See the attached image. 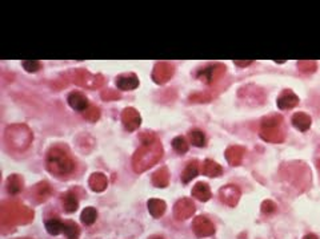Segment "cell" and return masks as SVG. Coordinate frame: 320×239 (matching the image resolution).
I'll use <instances>...</instances> for the list:
<instances>
[{"label": "cell", "instance_id": "6da1fadb", "mask_svg": "<svg viewBox=\"0 0 320 239\" xmlns=\"http://www.w3.org/2000/svg\"><path fill=\"white\" fill-rule=\"evenodd\" d=\"M141 146L135 152L132 158V168L136 173H143L151 166L156 165L163 157V146L157 137L149 132L140 136Z\"/></svg>", "mask_w": 320, "mask_h": 239}, {"label": "cell", "instance_id": "7a4b0ae2", "mask_svg": "<svg viewBox=\"0 0 320 239\" xmlns=\"http://www.w3.org/2000/svg\"><path fill=\"white\" fill-rule=\"evenodd\" d=\"M46 165L50 173L56 177H64L67 174L72 173L75 164L70 156L67 154L62 148H52L46 157Z\"/></svg>", "mask_w": 320, "mask_h": 239}, {"label": "cell", "instance_id": "3957f363", "mask_svg": "<svg viewBox=\"0 0 320 239\" xmlns=\"http://www.w3.org/2000/svg\"><path fill=\"white\" fill-rule=\"evenodd\" d=\"M32 132L30 128L23 124H16L7 128L6 130V140L11 149L16 152L26 150L32 142Z\"/></svg>", "mask_w": 320, "mask_h": 239}, {"label": "cell", "instance_id": "277c9868", "mask_svg": "<svg viewBox=\"0 0 320 239\" xmlns=\"http://www.w3.org/2000/svg\"><path fill=\"white\" fill-rule=\"evenodd\" d=\"M34 212L28 210L26 206L18 204H3L2 208V220L3 224H27L32 220Z\"/></svg>", "mask_w": 320, "mask_h": 239}, {"label": "cell", "instance_id": "5b68a950", "mask_svg": "<svg viewBox=\"0 0 320 239\" xmlns=\"http://www.w3.org/2000/svg\"><path fill=\"white\" fill-rule=\"evenodd\" d=\"M74 82L83 88L98 89L104 84L102 74H92L86 70H76L74 72Z\"/></svg>", "mask_w": 320, "mask_h": 239}, {"label": "cell", "instance_id": "8992f818", "mask_svg": "<svg viewBox=\"0 0 320 239\" xmlns=\"http://www.w3.org/2000/svg\"><path fill=\"white\" fill-rule=\"evenodd\" d=\"M174 66L167 62H159L155 64L152 70V80L156 84H166L174 76Z\"/></svg>", "mask_w": 320, "mask_h": 239}, {"label": "cell", "instance_id": "52a82bcc", "mask_svg": "<svg viewBox=\"0 0 320 239\" xmlns=\"http://www.w3.org/2000/svg\"><path fill=\"white\" fill-rule=\"evenodd\" d=\"M240 189L236 185H226L219 190V197L223 204H226L230 208H235L240 200Z\"/></svg>", "mask_w": 320, "mask_h": 239}, {"label": "cell", "instance_id": "ba28073f", "mask_svg": "<svg viewBox=\"0 0 320 239\" xmlns=\"http://www.w3.org/2000/svg\"><path fill=\"white\" fill-rule=\"evenodd\" d=\"M192 230L199 238H206L215 234V226L206 216H196L192 222Z\"/></svg>", "mask_w": 320, "mask_h": 239}, {"label": "cell", "instance_id": "9c48e42d", "mask_svg": "<svg viewBox=\"0 0 320 239\" xmlns=\"http://www.w3.org/2000/svg\"><path fill=\"white\" fill-rule=\"evenodd\" d=\"M224 72H226V66H220V64H215V66H206L203 70H200L198 76L206 84H212V82L222 78Z\"/></svg>", "mask_w": 320, "mask_h": 239}, {"label": "cell", "instance_id": "30bf717a", "mask_svg": "<svg viewBox=\"0 0 320 239\" xmlns=\"http://www.w3.org/2000/svg\"><path fill=\"white\" fill-rule=\"evenodd\" d=\"M123 125L128 132H135L141 124V117L135 108H125L121 113Z\"/></svg>", "mask_w": 320, "mask_h": 239}, {"label": "cell", "instance_id": "8fae6325", "mask_svg": "<svg viewBox=\"0 0 320 239\" xmlns=\"http://www.w3.org/2000/svg\"><path fill=\"white\" fill-rule=\"evenodd\" d=\"M174 214L178 220H188L195 214V204L191 200L183 198L176 202L175 208H174Z\"/></svg>", "mask_w": 320, "mask_h": 239}, {"label": "cell", "instance_id": "7c38bea8", "mask_svg": "<svg viewBox=\"0 0 320 239\" xmlns=\"http://www.w3.org/2000/svg\"><path fill=\"white\" fill-rule=\"evenodd\" d=\"M277 108L284 110V109H292L299 104V97L289 89H285L280 93V96L277 97Z\"/></svg>", "mask_w": 320, "mask_h": 239}, {"label": "cell", "instance_id": "4fadbf2b", "mask_svg": "<svg viewBox=\"0 0 320 239\" xmlns=\"http://www.w3.org/2000/svg\"><path fill=\"white\" fill-rule=\"evenodd\" d=\"M260 137H262L264 141H267V142L280 144L284 141L285 134L284 132L280 129V126L262 128V129H260Z\"/></svg>", "mask_w": 320, "mask_h": 239}, {"label": "cell", "instance_id": "5bb4252c", "mask_svg": "<svg viewBox=\"0 0 320 239\" xmlns=\"http://www.w3.org/2000/svg\"><path fill=\"white\" fill-rule=\"evenodd\" d=\"M116 86L120 90H133L139 86V78L135 74H124L116 78Z\"/></svg>", "mask_w": 320, "mask_h": 239}, {"label": "cell", "instance_id": "9a60e30c", "mask_svg": "<svg viewBox=\"0 0 320 239\" xmlns=\"http://www.w3.org/2000/svg\"><path fill=\"white\" fill-rule=\"evenodd\" d=\"M68 104L72 109L78 110V112H84L90 105H88V98H87L83 93L80 92H71L68 94Z\"/></svg>", "mask_w": 320, "mask_h": 239}, {"label": "cell", "instance_id": "2e32d148", "mask_svg": "<svg viewBox=\"0 0 320 239\" xmlns=\"http://www.w3.org/2000/svg\"><path fill=\"white\" fill-rule=\"evenodd\" d=\"M246 154V149L239 145H234V146L227 148L226 150V158L230 162V165L239 166L242 164L243 157Z\"/></svg>", "mask_w": 320, "mask_h": 239}, {"label": "cell", "instance_id": "e0dca14e", "mask_svg": "<svg viewBox=\"0 0 320 239\" xmlns=\"http://www.w3.org/2000/svg\"><path fill=\"white\" fill-rule=\"evenodd\" d=\"M88 185H90L92 192L100 193V192H104L107 189L108 181H107V177L103 173H94L88 180Z\"/></svg>", "mask_w": 320, "mask_h": 239}, {"label": "cell", "instance_id": "ac0fdd59", "mask_svg": "<svg viewBox=\"0 0 320 239\" xmlns=\"http://www.w3.org/2000/svg\"><path fill=\"white\" fill-rule=\"evenodd\" d=\"M311 124H312V120L305 113L299 112L292 116V125L296 128L297 130L307 132L311 128Z\"/></svg>", "mask_w": 320, "mask_h": 239}, {"label": "cell", "instance_id": "d6986e66", "mask_svg": "<svg viewBox=\"0 0 320 239\" xmlns=\"http://www.w3.org/2000/svg\"><path fill=\"white\" fill-rule=\"evenodd\" d=\"M192 197L196 200H202V202H207L211 198V189L206 182H198L194 189H192Z\"/></svg>", "mask_w": 320, "mask_h": 239}, {"label": "cell", "instance_id": "ffe728a7", "mask_svg": "<svg viewBox=\"0 0 320 239\" xmlns=\"http://www.w3.org/2000/svg\"><path fill=\"white\" fill-rule=\"evenodd\" d=\"M62 204L63 208H64L67 212H74L78 210L79 200L74 192H67V193H64L62 196Z\"/></svg>", "mask_w": 320, "mask_h": 239}, {"label": "cell", "instance_id": "44dd1931", "mask_svg": "<svg viewBox=\"0 0 320 239\" xmlns=\"http://www.w3.org/2000/svg\"><path fill=\"white\" fill-rule=\"evenodd\" d=\"M202 172L207 177H219V176H222L223 169L218 162L212 161V160H206L202 165Z\"/></svg>", "mask_w": 320, "mask_h": 239}, {"label": "cell", "instance_id": "7402d4cb", "mask_svg": "<svg viewBox=\"0 0 320 239\" xmlns=\"http://www.w3.org/2000/svg\"><path fill=\"white\" fill-rule=\"evenodd\" d=\"M152 184L156 188H167L170 184V172L167 168H160L152 174Z\"/></svg>", "mask_w": 320, "mask_h": 239}, {"label": "cell", "instance_id": "603a6c76", "mask_svg": "<svg viewBox=\"0 0 320 239\" xmlns=\"http://www.w3.org/2000/svg\"><path fill=\"white\" fill-rule=\"evenodd\" d=\"M148 212L149 214L153 216V218H160L166 212V208H167V204L166 202L162 200H156V198H152V200H148Z\"/></svg>", "mask_w": 320, "mask_h": 239}, {"label": "cell", "instance_id": "cb8c5ba5", "mask_svg": "<svg viewBox=\"0 0 320 239\" xmlns=\"http://www.w3.org/2000/svg\"><path fill=\"white\" fill-rule=\"evenodd\" d=\"M198 173H199V164H198L196 160H192V161L188 162L186 169H184L183 173H182V181H183L184 184H188V182L192 181V180L198 176Z\"/></svg>", "mask_w": 320, "mask_h": 239}, {"label": "cell", "instance_id": "d4e9b609", "mask_svg": "<svg viewBox=\"0 0 320 239\" xmlns=\"http://www.w3.org/2000/svg\"><path fill=\"white\" fill-rule=\"evenodd\" d=\"M46 228H47L48 234L51 236H59L62 234L64 230V222H62L58 218H51V220H46Z\"/></svg>", "mask_w": 320, "mask_h": 239}, {"label": "cell", "instance_id": "484cf974", "mask_svg": "<svg viewBox=\"0 0 320 239\" xmlns=\"http://www.w3.org/2000/svg\"><path fill=\"white\" fill-rule=\"evenodd\" d=\"M7 190L10 194H18L23 190V180L19 176H11L7 181Z\"/></svg>", "mask_w": 320, "mask_h": 239}, {"label": "cell", "instance_id": "4316f807", "mask_svg": "<svg viewBox=\"0 0 320 239\" xmlns=\"http://www.w3.org/2000/svg\"><path fill=\"white\" fill-rule=\"evenodd\" d=\"M51 194V188L47 182H40L35 188V197L38 202H44Z\"/></svg>", "mask_w": 320, "mask_h": 239}, {"label": "cell", "instance_id": "83f0119b", "mask_svg": "<svg viewBox=\"0 0 320 239\" xmlns=\"http://www.w3.org/2000/svg\"><path fill=\"white\" fill-rule=\"evenodd\" d=\"M64 236H67V239H79V236H80V228L75 222L72 220H66L64 222Z\"/></svg>", "mask_w": 320, "mask_h": 239}, {"label": "cell", "instance_id": "f1b7e54d", "mask_svg": "<svg viewBox=\"0 0 320 239\" xmlns=\"http://www.w3.org/2000/svg\"><path fill=\"white\" fill-rule=\"evenodd\" d=\"M80 220L86 226H91V224H95V220H98V212L96 208H86L82 212V216H80Z\"/></svg>", "mask_w": 320, "mask_h": 239}, {"label": "cell", "instance_id": "f546056e", "mask_svg": "<svg viewBox=\"0 0 320 239\" xmlns=\"http://www.w3.org/2000/svg\"><path fill=\"white\" fill-rule=\"evenodd\" d=\"M188 137H190V141L194 146L203 148L206 145V136L202 130L199 129H194L188 133Z\"/></svg>", "mask_w": 320, "mask_h": 239}, {"label": "cell", "instance_id": "4dcf8cb0", "mask_svg": "<svg viewBox=\"0 0 320 239\" xmlns=\"http://www.w3.org/2000/svg\"><path fill=\"white\" fill-rule=\"evenodd\" d=\"M172 148H174L179 154H184V153H187L188 152L187 141H186V138L182 137V136H178V137H175V138L172 140Z\"/></svg>", "mask_w": 320, "mask_h": 239}, {"label": "cell", "instance_id": "1f68e13d", "mask_svg": "<svg viewBox=\"0 0 320 239\" xmlns=\"http://www.w3.org/2000/svg\"><path fill=\"white\" fill-rule=\"evenodd\" d=\"M281 122H283V117L279 114H272V116L264 117L262 120V128L281 126Z\"/></svg>", "mask_w": 320, "mask_h": 239}, {"label": "cell", "instance_id": "d6a6232c", "mask_svg": "<svg viewBox=\"0 0 320 239\" xmlns=\"http://www.w3.org/2000/svg\"><path fill=\"white\" fill-rule=\"evenodd\" d=\"M316 62H312V60H303L297 62V68L303 74H312L316 70Z\"/></svg>", "mask_w": 320, "mask_h": 239}, {"label": "cell", "instance_id": "836d02e7", "mask_svg": "<svg viewBox=\"0 0 320 239\" xmlns=\"http://www.w3.org/2000/svg\"><path fill=\"white\" fill-rule=\"evenodd\" d=\"M84 118L91 121V122H96L99 118H100V110H99L98 106H94L91 105L84 110Z\"/></svg>", "mask_w": 320, "mask_h": 239}, {"label": "cell", "instance_id": "e575fe53", "mask_svg": "<svg viewBox=\"0 0 320 239\" xmlns=\"http://www.w3.org/2000/svg\"><path fill=\"white\" fill-rule=\"evenodd\" d=\"M40 66H42V64H40V62H38V60H27V62H23V68L27 72H30V74H35V72H38V70H40Z\"/></svg>", "mask_w": 320, "mask_h": 239}, {"label": "cell", "instance_id": "d590c367", "mask_svg": "<svg viewBox=\"0 0 320 239\" xmlns=\"http://www.w3.org/2000/svg\"><path fill=\"white\" fill-rule=\"evenodd\" d=\"M276 212V204H273L272 200H264L262 204V212L263 214H266V216H269V214H273V212Z\"/></svg>", "mask_w": 320, "mask_h": 239}, {"label": "cell", "instance_id": "8d00e7d4", "mask_svg": "<svg viewBox=\"0 0 320 239\" xmlns=\"http://www.w3.org/2000/svg\"><path fill=\"white\" fill-rule=\"evenodd\" d=\"M102 98L106 101L117 100V98H120V94H119L116 90H112V89H107V90H104V92L102 93Z\"/></svg>", "mask_w": 320, "mask_h": 239}, {"label": "cell", "instance_id": "74e56055", "mask_svg": "<svg viewBox=\"0 0 320 239\" xmlns=\"http://www.w3.org/2000/svg\"><path fill=\"white\" fill-rule=\"evenodd\" d=\"M191 100L195 101V102H206V101L210 100V97L204 96V94H194V96H191Z\"/></svg>", "mask_w": 320, "mask_h": 239}, {"label": "cell", "instance_id": "f35d334b", "mask_svg": "<svg viewBox=\"0 0 320 239\" xmlns=\"http://www.w3.org/2000/svg\"><path fill=\"white\" fill-rule=\"evenodd\" d=\"M252 64V62H235V66H248Z\"/></svg>", "mask_w": 320, "mask_h": 239}, {"label": "cell", "instance_id": "ab89813d", "mask_svg": "<svg viewBox=\"0 0 320 239\" xmlns=\"http://www.w3.org/2000/svg\"><path fill=\"white\" fill-rule=\"evenodd\" d=\"M303 239H319V238H317L315 234H307V236H305Z\"/></svg>", "mask_w": 320, "mask_h": 239}, {"label": "cell", "instance_id": "60d3db41", "mask_svg": "<svg viewBox=\"0 0 320 239\" xmlns=\"http://www.w3.org/2000/svg\"><path fill=\"white\" fill-rule=\"evenodd\" d=\"M148 239H164V238H162V236H149Z\"/></svg>", "mask_w": 320, "mask_h": 239}, {"label": "cell", "instance_id": "b9f144b4", "mask_svg": "<svg viewBox=\"0 0 320 239\" xmlns=\"http://www.w3.org/2000/svg\"><path fill=\"white\" fill-rule=\"evenodd\" d=\"M317 169H319V172H320V161L317 162Z\"/></svg>", "mask_w": 320, "mask_h": 239}]
</instances>
